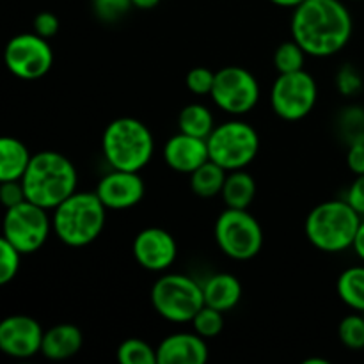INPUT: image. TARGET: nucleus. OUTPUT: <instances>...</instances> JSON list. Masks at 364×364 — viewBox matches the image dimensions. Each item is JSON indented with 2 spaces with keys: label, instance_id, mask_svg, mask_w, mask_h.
Returning <instances> with one entry per match:
<instances>
[{
  "label": "nucleus",
  "instance_id": "obj_8",
  "mask_svg": "<svg viewBox=\"0 0 364 364\" xmlns=\"http://www.w3.org/2000/svg\"><path fill=\"white\" fill-rule=\"evenodd\" d=\"M213 238L220 252L235 262H249L263 247L262 224L247 210H224L215 220Z\"/></svg>",
  "mask_w": 364,
  "mask_h": 364
},
{
  "label": "nucleus",
  "instance_id": "obj_13",
  "mask_svg": "<svg viewBox=\"0 0 364 364\" xmlns=\"http://www.w3.org/2000/svg\"><path fill=\"white\" fill-rule=\"evenodd\" d=\"M41 323L28 315H11L0 322V350L13 359H28L41 354Z\"/></svg>",
  "mask_w": 364,
  "mask_h": 364
},
{
  "label": "nucleus",
  "instance_id": "obj_14",
  "mask_svg": "<svg viewBox=\"0 0 364 364\" xmlns=\"http://www.w3.org/2000/svg\"><path fill=\"white\" fill-rule=\"evenodd\" d=\"M132 252L135 262L148 272H166L176 262L178 244L169 231L151 226L135 235Z\"/></svg>",
  "mask_w": 364,
  "mask_h": 364
},
{
  "label": "nucleus",
  "instance_id": "obj_24",
  "mask_svg": "<svg viewBox=\"0 0 364 364\" xmlns=\"http://www.w3.org/2000/svg\"><path fill=\"white\" fill-rule=\"evenodd\" d=\"M336 294L352 311L364 313V265L348 267L340 274Z\"/></svg>",
  "mask_w": 364,
  "mask_h": 364
},
{
  "label": "nucleus",
  "instance_id": "obj_34",
  "mask_svg": "<svg viewBox=\"0 0 364 364\" xmlns=\"http://www.w3.org/2000/svg\"><path fill=\"white\" fill-rule=\"evenodd\" d=\"M34 32L38 36H41V38L45 39H52L55 38L57 32H59V18H57V14L50 13V11H41V13L36 14L34 18Z\"/></svg>",
  "mask_w": 364,
  "mask_h": 364
},
{
  "label": "nucleus",
  "instance_id": "obj_18",
  "mask_svg": "<svg viewBox=\"0 0 364 364\" xmlns=\"http://www.w3.org/2000/svg\"><path fill=\"white\" fill-rule=\"evenodd\" d=\"M201 284L203 295H205V306L219 309L223 313H230L240 304L244 288H242L240 279L233 274H212Z\"/></svg>",
  "mask_w": 364,
  "mask_h": 364
},
{
  "label": "nucleus",
  "instance_id": "obj_19",
  "mask_svg": "<svg viewBox=\"0 0 364 364\" xmlns=\"http://www.w3.org/2000/svg\"><path fill=\"white\" fill-rule=\"evenodd\" d=\"M84 345V334L73 323H57L45 331L41 354L50 361H66L77 355Z\"/></svg>",
  "mask_w": 364,
  "mask_h": 364
},
{
  "label": "nucleus",
  "instance_id": "obj_30",
  "mask_svg": "<svg viewBox=\"0 0 364 364\" xmlns=\"http://www.w3.org/2000/svg\"><path fill=\"white\" fill-rule=\"evenodd\" d=\"M213 82H215V71L210 68L198 66L192 68L185 77V84L187 89L196 96H210L213 89Z\"/></svg>",
  "mask_w": 364,
  "mask_h": 364
},
{
  "label": "nucleus",
  "instance_id": "obj_32",
  "mask_svg": "<svg viewBox=\"0 0 364 364\" xmlns=\"http://www.w3.org/2000/svg\"><path fill=\"white\" fill-rule=\"evenodd\" d=\"M336 89L343 96H355L363 89V77L354 66L347 64L338 71Z\"/></svg>",
  "mask_w": 364,
  "mask_h": 364
},
{
  "label": "nucleus",
  "instance_id": "obj_23",
  "mask_svg": "<svg viewBox=\"0 0 364 364\" xmlns=\"http://www.w3.org/2000/svg\"><path fill=\"white\" fill-rule=\"evenodd\" d=\"M215 127L217 123L213 112L203 103H188L180 110V116H178L180 132L192 135V137L208 139Z\"/></svg>",
  "mask_w": 364,
  "mask_h": 364
},
{
  "label": "nucleus",
  "instance_id": "obj_28",
  "mask_svg": "<svg viewBox=\"0 0 364 364\" xmlns=\"http://www.w3.org/2000/svg\"><path fill=\"white\" fill-rule=\"evenodd\" d=\"M192 329L203 336L205 340H213L219 336L224 329V313L213 309L210 306H203L198 315L192 318Z\"/></svg>",
  "mask_w": 364,
  "mask_h": 364
},
{
  "label": "nucleus",
  "instance_id": "obj_10",
  "mask_svg": "<svg viewBox=\"0 0 364 364\" xmlns=\"http://www.w3.org/2000/svg\"><path fill=\"white\" fill-rule=\"evenodd\" d=\"M318 102V85L306 70L279 73L270 89V105L283 121H301Z\"/></svg>",
  "mask_w": 364,
  "mask_h": 364
},
{
  "label": "nucleus",
  "instance_id": "obj_6",
  "mask_svg": "<svg viewBox=\"0 0 364 364\" xmlns=\"http://www.w3.org/2000/svg\"><path fill=\"white\" fill-rule=\"evenodd\" d=\"M156 315L171 323H191L205 306L203 284L187 274L169 272L160 276L149 291Z\"/></svg>",
  "mask_w": 364,
  "mask_h": 364
},
{
  "label": "nucleus",
  "instance_id": "obj_21",
  "mask_svg": "<svg viewBox=\"0 0 364 364\" xmlns=\"http://www.w3.org/2000/svg\"><path fill=\"white\" fill-rule=\"evenodd\" d=\"M220 198L228 208L247 210L256 199V180L245 169L230 171Z\"/></svg>",
  "mask_w": 364,
  "mask_h": 364
},
{
  "label": "nucleus",
  "instance_id": "obj_1",
  "mask_svg": "<svg viewBox=\"0 0 364 364\" xmlns=\"http://www.w3.org/2000/svg\"><path fill=\"white\" fill-rule=\"evenodd\" d=\"M352 31V14L341 0H306L291 14V39L316 59L341 52L350 41Z\"/></svg>",
  "mask_w": 364,
  "mask_h": 364
},
{
  "label": "nucleus",
  "instance_id": "obj_41",
  "mask_svg": "<svg viewBox=\"0 0 364 364\" xmlns=\"http://www.w3.org/2000/svg\"><path fill=\"white\" fill-rule=\"evenodd\" d=\"M304 364H329V359H322V358H311V359H306Z\"/></svg>",
  "mask_w": 364,
  "mask_h": 364
},
{
  "label": "nucleus",
  "instance_id": "obj_39",
  "mask_svg": "<svg viewBox=\"0 0 364 364\" xmlns=\"http://www.w3.org/2000/svg\"><path fill=\"white\" fill-rule=\"evenodd\" d=\"M159 4L160 0H132V6H134L135 9H142V11L155 9Z\"/></svg>",
  "mask_w": 364,
  "mask_h": 364
},
{
  "label": "nucleus",
  "instance_id": "obj_37",
  "mask_svg": "<svg viewBox=\"0 0 364 364\" xmlns=\"http://www.w3.org/2000/svg\"><path fill=\"white\" fill-rule=\"evenodd\" d=\"M347 166L355 176L364 174V141H355L348 146Z\"/></svg>",
  "mask_w": 364,
  "mask_h": 364
},
{
  "label": "nucleus",
  "instance_id": "obj_22",
  "mask_svg": "<svg viewBox=\"0 0 364 364\" xmlns=\"http://www.w3.org/2000/svg\"><path fill=\"white\" fill-rule=\"evenodd\" d=\"M188 176H191L192 194L201 199H212L220 196V192H223L228 171L220 167L219 164L213 162V160H208Z\"/></svg>",
  "mask_w": 364,
  "mask_h": 364
},
{
  "label": "nucleus",
  "instance_id": "obj_29",
  "mask_svg": "<svg viewBox=\"0 0 364 364\" xmlns=\"http://www.w3.org/2000/svg\"><path fill=\"white\" fill-rule=\"evenodd\" d=\"M21 252L6 238L0 240V284H9L20 272Z\"/></svg>",
  "mask_w": 364,
  "mask_h": 364
},
{
  "label": "nucleus",
  "instance_id": "obj_17",
  "mask_svg": "<svg viewBox=\"0 0 364 364\" xmlns=\"http://www.w3.org/2000/svg\"><path fill=\"white\" fill-rule=\"evenodd\" d=\"M208 345L198 333H174L164 338L156 347L159 364H205Z\"/></svg>",
  "mask_w": 364,
  "mask_h": 364
},
{
  "label": "nucleus",
  "instance_id": "obj_38",
  "mask_svg": "<svg viewBox=\"0 0 364 364\" xmlns=\"http://www.w3.org/2000/svg\"><path fill=\"white\" fill-rule=\"evenodd\" d=\"M352 249H354L355 256H358L361 262H364V219L361 220V224H359V230H358V235H355V240H354V245H352Z\"/></svg>",
  "mask_w": 364,
  "mask_h": 364
},
{
  "label": "nucleus",
  "instance_id": "obj_2",
  "mask_svg": "<svg viewBox=\"0 0 364 364\" xmlns=\"http://www.w3.org/2000/svg\"><path fill=\"white\" fill-rule=\"evenodd\" d=\"M21 183L27 201L46 210H55L64 199L77 192L78 174L66 155L46 149L32 155Z\"/></svg>",
  "mask_w": 364,
  "mask_h": 364
},
{
  "label": "nucleus",
  "instance_id": "obj_33",
  "mask_svg": "<svg viewBox=\"0 0 364 364\" xmlns=\"http://www.w3.org/2000/svg\"><path fill=\"white\" fill-rule=\"evenodd\" d=\"M23 201H27V196H25L21 180L0 181V203H2L4 208H13Z\"/></svg>",
  "mask_w": 364,
  "mask_h": 364
},
{
  "label": "nucleus",
  "instance_id": "obj_36",
  "mask_svg": "<svg viewBox=\"0 0 364 364\" xmlns=\"http://www.w3.org/2000/svg\"><path fill=\"white\" fill-rule=\"evenodd\" d=\"M345 199H347L348 205H350L359 215L364 217V174H358V176H355V180L352 181V185L348 187Z\"/></svg>",
  "mask_w": 364,
  "mask_h": 364
},
{
  "label": "nucleus",
  "instance_id": "obj_7",
  "mask_svg": "<svg viewBox=\"0 0 364 364\" xmlns=\"http://www.w3.org/2000/svg\"><path fill=\"white\" fill-rule=\"evenodd\" d=\"M208 142L210 160L230 171L245 169L256 160L259 153V135L252 124L242 119H230L219 123Z\"/></svg>",
  "mask_w": 364,
  "mask_h": 364
},
{
  "label": "nucleus",
  "instance_id": "obj_5",
  "mask_svg": "<svg viewBox=\"0 0 364 364\" xmlns=\"http://www.w3.org/2000/svg\"><path fill=\"white\" fill-rule=\"evenodd\" d=\"M102 153L110 169L141 173L151 162L155 137L141 119L117 117L103 130Z\"/></svg>",
  "mask_w": 364,
  "mask_h": 364
},
{
  "label": "nucleus",
  "instance_id": "obj_20",
  "mask_svg": "<svg viewBox=\"0 0 364 364\" xmlns=\"http://www.w3.org/2000/svg\"><path fill=\"white\" fill-rule=\"evenodd\" d=\"M32 160V153L16 137L0 141V181H16L23 178Z\"/></svg>",
  "mask_w": 364,
  "mask_h": 364
},
{
  "label": "nucleus",
  "instance_id": "obj_42",
  "mask_svg": "<svg viewBox=\"0 0 364 364\" xmlns=\"http://www.w3.org/2000/svg\"><path fill=\"white\" fill-rule=\"evenodd\" d=\"M354 2H358V0H354Z\"/></svg>",
  "mask_w": 364,
  "mask_h": 364
},
{
  "label": "nucleus",
  "instance_id": "obj_4",
  "mask_svg": "<svg viewBox=\"0 0 364 364\" xmlns=\"http://www.w3.org/2000/svg\"><path fill=\"white\" fill-rule=\"evenodd\" d=\"M363 217L348 205L347 199H329L308 213L304 233L309 244L327 255L352 249Z\"/></svg>",
  "mask_w": 364,
  "mask_h": 364
},
{
  "label": "nucleus",
  "instance_id": "obj_3",
  "mask_svg": "<svg viewBox=\"0 0 364 364\" xmlns=\"http://www.w3.org/2000/svg\"><path fill=\"white\" fill-rule=\"evenodd\" d=\"M55 237L68 247H85L98 240L107 220L105 205L96 192L77 191L52 210Z\"/></svg>",
  "mask_w": 364,
  "mask_h": 364
},
{
  "label": "nucleus",
  "instance_id": "obj_25",
  "mask_svg": "<svg viewBox=\"0 0 364 364\" xmlns=\"http://www.w3.org/2000/svg\"><path fill=\"white\" fill-rule=\"evenodd\" d=\"M117 361L121 364H159L156 348L139 338H128L117 347Z\"/></svg>",
  "mask_w": 364,
  "mask_h": 364
},
{
  "label": "nucleus",
  "instance_id": "obj_26",
  "mask_svg": "<svg viewBox=\"0 0 364 364\" xmlns=\"http://www.w3.org/2000/svg\"><path fill=\"white\" fill-rule=\"evenodd\" d=\"M306 55L308 53L302 50L295 39L291 41L281 43L274 52V66H276L277 73H294V71L304 70Z\"/></svg>",
  "mask_w": 364,
  "mask_h": 364
},
{
  "label": "nucleus",
  "instance_id": "obj_27",
  "mask_svg": "<svg viewBox=\"0 0 364 364\" xmlns=\"http://www.w3.org/2000/svg\"><path fill=\"white\" fill-rule=\"evenodd\" d=\"M338 338L348 350H364V313H350L341 318Z\"/></svg>",
  "mask_w": 364,
  "mask_h": 364
},
{
  "label": "nucleus",
  "instance_id": "obj_31",
  "mask_svg": "<svg viewBox=\"0 0 364 364\" xmlns=\"http://www.w3.org/2000/svg\"><path fill=\"white\" fill-rule=\"evenodd\" d=\"M132 7V0H92V11L102 21L121 20Z\"/></svg>",
  "mask_w": 364,
  "mask_h": 364
},
{
  "label": "nucleus",
  "instance_id": "obj_35",
  "mask_svg": "<svg viewBox=\"0 0 364 364\" xmlns=\"http://www.w3.org/2000/svg\"><path fill=\"white\" fill-rule=\"evenodd\" d=\"M343 128L350 137V144L355 141H364V112L358 109L345 114Z\"/></svg>",
  "mask_w": 364,
  "mask_h": 364
},
{
  "label": "nucleus",
  "instance_id": "obj_16",
  "mask_svg": "<svg viewBox=\"0 0 364 364\" xmlns=\"http://www.w3.org/2000/svg\"><path fill=\"white\" fill-rule=\"evenodd\" d=\"M162 159L174 173L192 174L210 160L208 142L206 139L192 137L183 132H178L164 144Z\"/></svg>",
  "mask_w": 364,
  "mask_h": 364
},
{
  "label": "nucleus",
  "instance_id": "obj_40",
  "mask_svg": "<svg viewBox=\"0 0 364 364\" xmlns=\"http://www.w3.org/2000/svg\"><path fill=\"white\" fill-rule=\"evenodd\" d=\"M269 2L277 7H284V9H295V7H299L306 0H269Z\"/></svg>",
  "mask_w": 364,
  "mask_h": 364
},
{
  "label": "nucleus",
  "instance_id": "obj_11",
  "mask_svg": "<svg viewBox=\"0 0 364 364\" xmlns=\"http://www.w3.org/2000/svg\"><path fill=\"white\" fill-rule=\"evenodd\" d=\"M262 96L259 82L242 66H226L215 71L212 98L213 105L230 116H244L256 109Z\"/></svg>",
  "mask_w": 364,
  "mask_h": 364
},
{
  "label": "nucleus",
  "instance_id": "obj_12",
  "mask_svg": "<svg viewBox=\"0 0 364 364\" xmlns=\"http://www.w3.org/2000/svg\"><path fill=\"white\" fill-rule=\"evenodd\" d=\"M6 68L20 80L43 78L53 64V52L48 39L36 32H23L7 41L4 50Z\"/></svg>",
  "mask_w": 364,
  "mask_h": 364
},
{
  "label": "nucleus",
  "instance_id": "obj_9",
  "mask_svg": "<svg viewBox=\"0 0 364 364\" xmlns=\"http://www.w3.org/2000/svg\"><path fill=\"white\" fill-rule=\"evenodd\" d=\"M48 212L50 210L31 201L7 208L4 215L2 238L11 242L21 255H34L46 244L50 231H53Z\"/></svg>",
  "mask_w": 364,
  "mask_h": 364
},
{
  "label": "nucleus",
  "instance_id": "obj_15",
  "mask_svg": "<svg viewBox=\"0 0 364 364\" xmlns=\"http://www.w3.org/2000/svg\"><path fill=\"white\" fill-rule=\"evenodd\" d=\"M95 192L107 210L124 212L137 206L144 199L146 185L141 173L110 169V173L98 181Z\"/></svg>",
  "mask_w": 364,
  "mask_h": 364
}]
</instances>
